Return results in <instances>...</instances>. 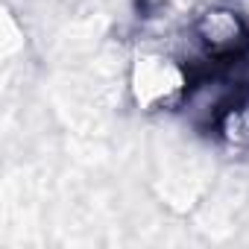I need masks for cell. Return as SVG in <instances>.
Returning <instances> with one entry per match:
<instances>
[{
	"mask_svg": "<svg viewBox=\"0 0 249 249\" xmlns=\"http://www.w3.org/2000/svg\"><path fill=\"white\" fill-rule=\"evenodd\" d=\"M126 82L135 108L147 114L173 111L191 94V68L167 50L144 47L132 56Z\"/></svg>",
	"mask_w": 249,
	"mask_h": 249,
	"instance_id": "6da1fadb",
	"label": "cell"
},
{
	"mask_svg": "<svg viewBox=\"0 0 249 249\" xmlns=\"http://www.w3.org/2000/svg\"><path fill=\"white\" fill-rule=\"evenodd\" d=\"M191 41L211 65H234L249 53V21L231 6H208L191 21Z\"/></svg>",
	"mask_w": 249,
	"mask_h": 249,
	"instance_id": "7a4b0ae2",
	"label": "cell"
},
{
	"mask_svg": "<svg viewBox=\"0 0 249 249\" xmlns=\"http://www.w3.org/2000/svg\"><path fill=\"white\" fill-rule=\"evenodd\" d=\"M220 132L234 147H249V91L231 103L220 117Z\"/></svg>",
	"mask_w": 249,
	"mask_h": 249,
	"instance_id": "3957f363",
	"label": "cell"
}]
</instances>
